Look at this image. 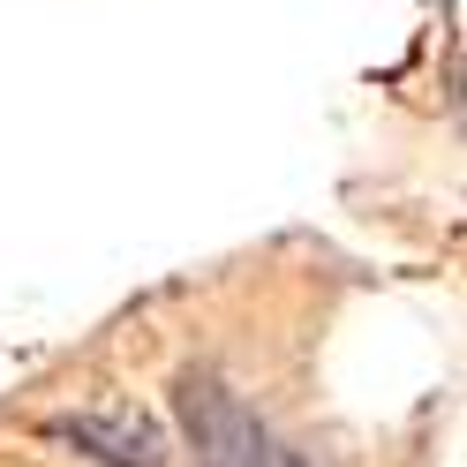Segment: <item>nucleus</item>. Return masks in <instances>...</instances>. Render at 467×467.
<instances>
[{"label": "nucleus", "instance_id": "2", "mask_svg": "<svg viewBox=\"0 0 467 467\" xmlns=\"http://www.w3.org/2000/svg\"><path fill=\"white\" fill-rule=\"evenodd\" d=\"M53 437L76 445L83 460H99V467H159V460H166L159 422L136 415V407H83V415H53Z\"/></svg>", "mask_w": 467, "mask_h": 467}, {"label": "nucleus", "instance_id": "3", "mask_svg": "<svg viewBox=\"0 0 467 467\" xmlns=\"http://www.w3.org/2000/svg\"><path fill=\"white\" fill-rule=\"evenodd\" d=\"M265 467H309L302 452H286V445H272V437H265Z\"/></svg>", "mask_w": 467, "mask_h": 467}, {"label": "nucleus", "instance_id": "1", "mask_svg": "<svg viewBox=\"0 0 467 467\" xmlns=\"http://www.w3.org/2000/svg\"><path fill=\"white\" fill-rule=\"evenodd\" d=\"M173 415L189 430L196 467H265V430L249 422V407L234 400L212 369H182L173 377Z\"/></svg>", "mask_w": 467, "mask_h": 467}]
</instances>
